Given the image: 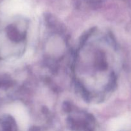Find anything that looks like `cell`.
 <instances>
[{"label":"cell","mask_w":131,"mask_h":131,"mask_svg":"<svg viewBox=\"0 0 131 131\" xmlns=\"http://www.w3.org/2000/svg\"><path fill=\"white\" fill-rule=\"evenodd\" d=\"M69 123L76 131H92L94 120L90 114L84 111H73L69 116Z\"/></svg>","instance_id":"7a4b0ae2"},{"label":"cell","mask_w":131,"mask_h":131,"mask_svg":"<svg viewBox=\"0 0 131 131\" xmlns=\"http://www.w3.org/2000/svg\"><path fill=\"white\" fill-rule=\"evenodd\" d=\"M113 51L109 36L98 33L87 36L80 47L74 72L86 97L102 98L114 87Z\"/></svg>","instance_id":"6da1fadb"}]
</instances>
